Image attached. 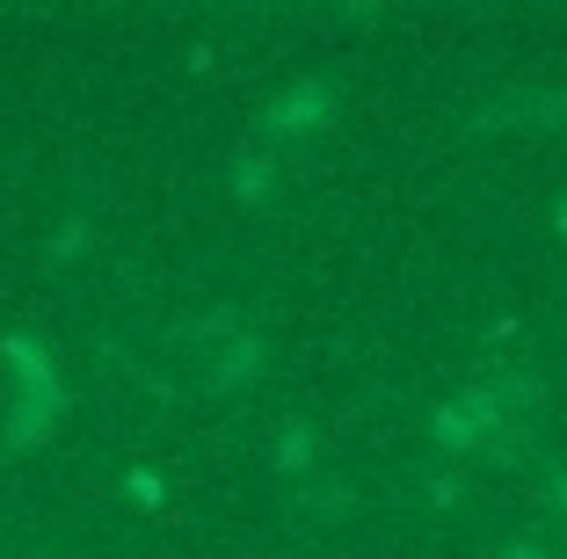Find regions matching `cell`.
<instances>
[{
	"label": "cell",
	"mask_w": 567,
	"mask_h": 559,
	"mask_svg": "<svg viewBox=\"0 0 567 559\" xmlns=\"http://www.w3.org/2000/svg\"><path fill=\"white\" fill-rule=\"evenodd\" d=\"M328 124H334V87L328 81L284 87V95L262 110V132L269 138H306V132H328Z\"/></svg>",
	"instance_id": "1"
},
{
	"label": "cell",
	"mask_w": 567,
	"mask_h": 559,
	"mask_svg": "<svg viewBox=\"0 0 567 559\" xmlns=\"http://www.w3.org/2000/svg\"><path fill=\"white\" fill-rule=\"evenodd\" d=\"M66 407V385H30V393L8 407V451H30L51 436V414Z\"/></svg>",
	"instance_id": "2"
},
{
	"label": "cell",
	"mask_w": 567,
	"mask_h": 559,
	"mask_svg": "<svg viewBox=\"0 0 567 559\" xmlns=\"http://www.w3.org/2000/svg\"><path fill=\"white\" fill-rule=\"evenodd\" d=\"M0 356L16 363V385H22V393H30V385H59V379H51V356L30 342V334H8V342H0Z\"/></svg>",
	"instance_id": "3"
},
{
	"label": "cell",
	"mask_w": 567,
	"mask_h": 559,
	"mask_svg": "<svg viewBox=\"0 0 567 559\" xmlns=\"http://www.w3.org/2000/svg\"><path fill=\"white\" fill-rule=\"evenodd\" d=\"M234 197L240 204H269V153H234Z\"/></svg>",
	"instance_id": "4"
},
{
	"label": "cell",
	"mask_w": 567,
	"mask_h": 559,
	"mask_svg": "<svg viewBox=\"0 0 567 559\" xmlns=\"http://www.w3.org/2000/svg\"><path fill=\"white\" fill-rule=\"evenodd\" d=\"M255 371H262V342H255V334H240V342L226 349V363H218V371H212V385H218V393H226V385L255 379Z\"/></svg>",
	"instance_id": "5"
},
{
	"label": "cell",
	"mask_w": 567,
	"mask_h": 559,
	"mask_svg": "<svg viewBox=\"0 0 567 559\" xmlns=\"http://www.w3.org/2000/svg\"><path fill=\"white\" fill-rule=\"evenodd\" d=\"M306 458H313V428L291 422V428H284V444H277V465H284V473H299Z\"/></svg>",
	"instance_id": "6"
},
{
	"label": "cell",
	"mask_w": 567,
	"mask_h": 559,
	"mask_svg": "<svg viewBox=\"0 0 567 559\" xmlns=\"http://www.w3.org/2000/svg\"><path fill=\"white\" fill-rule=\"evenodd\" d=\"M132 501L138 509H161V473H132Z\"/></svg>",
	"instance_id": "7"
},
{
	"label": "cell",
	"mask_w": 567,
	"mask_h": 559,
	"mask_svg": "<svg viewBox=\"0 0 567 559\" xmlns=\"http://www.w3.org/2000/svg\"><path fill=\"white\" fill-rule=\"evenodd\" d=\"M553 218H560V232H567V197H560V211H553Z\"/></svg>",
	"instance_id": "8"
}]
</instances>
